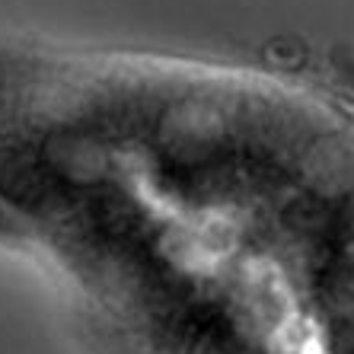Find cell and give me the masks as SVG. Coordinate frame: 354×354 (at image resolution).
<instances>
[{
	"mask_svg": "<svg viewBox=\"0 0 354 354\" xmlns=\"http://www.w3.org/2000/svg\"><path fill=\"white\" fill-rule=\"evenodd\" d=\"M0 252L83 354H354V109L281 67L0 35Z\"/></svg>",
	"mask_w": 354,
	"mask_h": 354,
	"instance_id": "6da1fadb",
	"label": "cell"
}]
</instances>
